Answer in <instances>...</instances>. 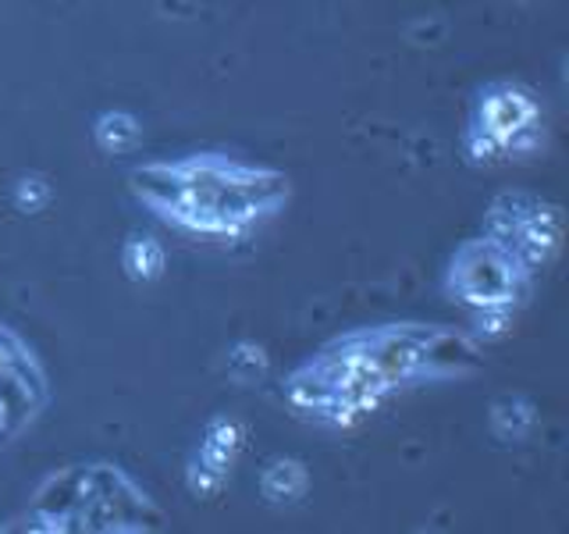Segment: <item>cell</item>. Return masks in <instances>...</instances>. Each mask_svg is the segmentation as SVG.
<instances>
[{"label": "cell", "instance_id": "6da1fadb", "mask_svg": "<svg viewBox=\"0 0 569 534\" xmlns=\"http://www.w3.org/2000/svg\"><path fill=\"white\" fill-rule=\"evenodd\" d=\"M485 367L480 346L456 328L399 320L352 328L320 346L281 382L289 409L317 427H352L388 396L423 382H459Z\"/></svg>", "mask_w": 569, "mask_h": 534}, {"label": "cell", "instance_id": "7a4b0ae2", "mask_svg": "<svg viewBox=\"0 0 569 534\" xmlns=\"http://www.w3.org/2000/svg\"><path fill=\"white\" fill-rule=\"evenodd\" d=\"M129 192L182 236L239 243L284 210L292 182L281 168L249 165L228 154H189L136 165Z\"/></svg>", "mask_w": 569, "mask_h": 534}, {"label": "cell", "instance_id": "3957f363", "mask_svg": "<svg viewBox=\"0 0 569 534\" xmlns=\"http://www.w3.org/2000/svg\"><path fill=\"white\" fill-rule=\"evenodd\" d=\"M545 147V107L530 86L516 79L488 82L477 93L467 129H462V157L473 168H495L506 160H523Z\"/></svg>", "mask_w": 569, "mask_h": 534}, {"label": "cell", "instance_id": "277c9868", "mask_svg": "<svg viewBox=\"0 0 569 534\" xmlns=\"http://www.w3.org/2000/svg\"><path fill=\"white\" fill-rule=\"evenodd\" d=\"M533 275L520 264V257L491 239L477 236L456 246L445 267V293L452 303H462L470 310H488V307H509L516 310L530 293Z\"/></svg>", "mask_w": 569, "mask_h": 534}, {"label": "cell", "instance_id": "5b68a950", "mask_svg": "<svg viewBox=\"0 0 569 534\" xmlns=\"http://www.w3.org/2000/svg\"><path fill=\"white\" fill-rule=\"evenodd\" d=\"M485 236L498 239L530 275H538L562 249V207L523 189L498 192L485 214Z\"/></svg>", "mask_w": 569, "mask_h": 534}, {"label": "cell", "instance_id": "8992f818", "mask_svg": "<svg viewBox=\"0 0 569 534\" xmlns=\"http://www.w3.org/2000/svg\"><path fill=\"white\" fill-rule=\"evenodd\" d=\"M50 403L47 374L36 353L0 320V445L14 442Z\"/></svg>", "mask_w": 569, "mask_h": 534}, {"label": "cell", "instance_id": "52a82bcc", "mask_svg": "<svg viewBox=\"0 0 569 534\" xmlns=\"http://www.w3.org/2000/svg\"><path fill=\"white\" fill-rule=\"evenodd\" d=\"M242 442H246V424L231 414H213L203 427V438L200 445L192 449L189 456V467H186V488L196 498H213L221 495V488L228 485L231 467L242 453Z\"/></svg>", "mask_w": 569, "mask_h": 534}, {"label": "cell", "instance_id": "ba28073f", "mask_svg": "<svg viewBox=\"0 0 569 534\" xmlns=\"http://www.w3.org/2000/svg\"><path fill=\"white\" fill-rule=\"evenodd\" d=\"M310 492V471L296 456H278L260 471V495L271 506H296Z\"/></svg>", "mask_w": 569, "mask_h": 534}, {"label": "cell", "instance_id": "9c48e42d", "mask_svg": "<svg viewBox=\"0 0 569 534\" xmlns=\"http://www.w3.org/2000/svg\"><path fill=\"white\" fill-rule=\"evenodd\" d=\"M488 427L498 442H527L538 427V403L523 392H506L491 403Z\"/></svg>", "mask_w": 569, "mask_h": 534}, {"label": "cell", "instance_id": "30bf717a", "mask_svg": "<svg viewBox=\"0 0 569 534\" xmlns=\"http://www.w3.org/2000/svg\"><path fill=\"white\" fill-rule=\"evenodd\" d=\"M168 254L153 236H129L121 243V271L136 285H150L164 275Z\"/></svg>", "mask_w": 569, "mask_h": 534}, {"label": "cell", "instance_id": "8fae6325", "mask_svg": "<svg viewBox=\"0 0 569 534\" xmlns=\"http://www.w3.org/2000/svg\"><path fill=\"white\" fill-rule=\"evenodd\" d=\"M93 142L103 154H132L142 142V121L132 111H103L93 121Z\"/></svg>", "mask_w": 569, "mask_h": 534}, {"label": "cell", "instance_id": "7c38bea8", "mask_svg": "<svg viewBox=\"0 0 569 534\" xmlns=\"http://www.w3.org/2000/svg\"><path fill=\"white\" fill-rule=\"evenodd\" d=\"M224 370H228V378L239 382V385L260 382L263 374H267V353H263V346H257V343H236V346L228 349Z\"/></svg>", "mask_w": 569, "mask_h": 534}, {"label": "cell", "instance_id": "4fadbf2b", "mask_svg": "<svg viewBox=\"0 0 569 534\" xmlns=\"http://www.w3.org/2000/svg\"><path fill=\"white\" fill-rule=\"evenodd\" d=\"M11 200L22 214H40L53 200V189L43 175H22L11 189Z\"/></svg>", "mask_w": 569, "mask_h": 534}, {"label": "cell", "instance_id": "5bb4252c", "mask_svg": "<svg viewBox=\"0 0 569 534\" xmlns=\"http://www.w3.org/2000/svg\"><path fill=\"white\" fill-rule=\"evenodd\" d=\"M473 332L477 338H485V343H495V338H502L512 332V310L509 307H488V310H473Z\"/></svg>", "mask_w": 569, "mask_h": 534}]
</instances>
